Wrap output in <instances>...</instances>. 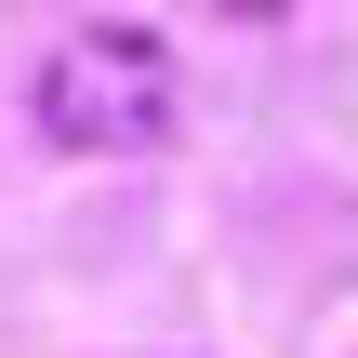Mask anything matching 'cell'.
Listing matches in <instances>:
<instances>
[{
	"label": "cell",
	"mask_w": 358,
	"mask_h": 358,
	"mask_svg": "<svg viewBox=\"0 0 358 358\" xmlns=\"http://www.w3.org/2000/svg\"><path fill=\"white\" fill-rule=\"evenodd\" d=\"M173 120H186V93H173V40L146 13H80L27 66V133L66 159H146V146H173Z\"/></svg>",
	"instance_id": "1"
}]
</instances>
